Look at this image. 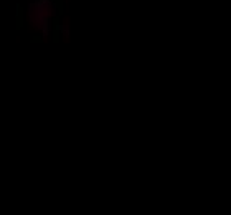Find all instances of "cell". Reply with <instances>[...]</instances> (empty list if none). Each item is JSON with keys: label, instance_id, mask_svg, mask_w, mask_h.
Wrapping results in <instances>:
<instances>
[{"label": "cell", "instance_id": "1", "mask_svg": "<svg viewBox=\"0 0 231 215\" xmlns=\"http://www.w3.org/2000/svg\"><path fill=\"white\" fill-rule=\"evenodd\" d=\"M60 30H61V33H63L64 36H68V35H69V28H68L66 25H61V27H60Z\"/></svg>", "mask_w": 231, "mask_h": 215}]
</instances>
